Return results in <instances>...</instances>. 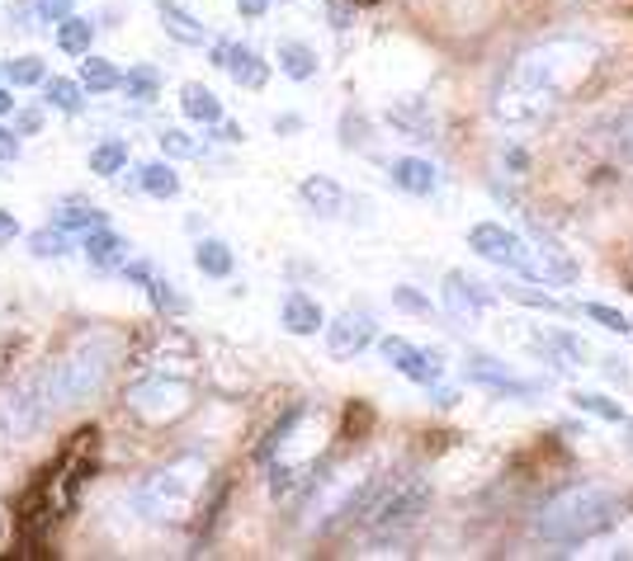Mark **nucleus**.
Here are the masks:
<instances>
[{
	"instance_id": "1",
	"label": "nucleus",
	"mask_w": 633,
	"mask_h": 561,
	"mask_svg": "<svg viewBox=\"0 0 633 561\" xmlns=\"http://www.w3.org/2000/svg\"><path fill=\"white\" fill-rule=\"evenodd\" d=\"M601 67V43L591 33H548L516 52V62L491 95V118L501 128H534L558 114Z\"/></svg>"
},
{
	"instance_id": "2",
	"label": "nucleus",
	"mask_w": 633,
	"mask_h": 561,
	"mask_svg": "<svg viewBox=\"0 0 633 561\" xmlns=\"http://www.w3.org/2000/svg\"><path fill=\"white\" fill-rule=\"evenodd\" d=\"M118 364V345L105 331H81L67 339L62 350L48 358L43 377H38V396L48 401V411L57 406H86L109 387V373Z\"/></svg>"
},
{
	"instance_id": "3",
	"label": "nucleus",
	"mask_w": 633,
	"mask_h": 561,
	"mask_svg": "<svg viewBox=\"0 0 633 561\" xmlns=\"http://www.w3.org/2000/svg\"><path fill=\"white\" fill-rule=\"evenodd\" d=\"M620 495L605 491V486H567L548 500V505L539 510V519H534V533L544 538V543L553 548H582L591 543V538H601L620 524Z\"/></svg>"
},
{
	"instance_id": "4",
	"label": "nucleus",
	"mask_w": 633,
	"mask_h": 561,
	"mask_svg": "<svg viewBox=\"0 0 633 561\" xmlns=\"http://www.w3.org/2000/svg\"><path fill=\"white\" fill-rule=\"evenodd\" d=\"M204 486H208V463L194 453H181L171 463L152 468L147 476H137V486L128 491V505L147 524H185L194 505H199Z\"/></svg>"
},
{
	"instance_id": "5",
	"label": "nucleus",
	"mask_w": 633,
	"mask_h": 561,
	"mask_svg": "<svg viewBox=\"0 0 633 561\" xmlns=\"http://www.w3.org/2000/svg\"><path fill=\"white\" fill-rule=\"evenodd\" d=\"M430 510V481L421 472H383V486L364 514V548H398L417 533L421 514Z\"/></svg>"
},
{
	"instance_id": "6",
	"label": "nucleus",
	"mask_w": 633,
	"mask_h": 561,
	"mask_svg": "<svg viewBox=\"0 0 633 561\" xmlns=\"http://www.w3.org/2000/svg\"><path fill=\"white\" fill-rule=\"evenodd\" d=\"M128 415L143 420L147 430H166L194 411V383L181 373H147L128 387Z\"/></svg>"
},
{
	"instance_id": "7",
	"label": "nucleus",
	"mask_w": 633,
	"mask_h": 561,
	"mask_svg": "<svg viewBox=\"0 0 633 561\" xmlns=\"http://www.w3.org/2000/svg\"><path fill=\"white\" fill-rule=\"evenodd\" d=\"M95 468H100V430H76L71 444L57 453V463H48L52 472V505H57V519L76 510V500H81L86 481L95 476Z\"/></svg>"
},
{
	"instance_id": "8",
	"label": "nucleus",
	"mask_w": 633,
	"mask_h": 561,
	"mask_svg": "<svg viewBox=\"0 0 633 561\" xmlns=\"http://www.w3.org/2000/svg\"><path fill=\"white\" fill-rule=\"evenodd\" d=\"M468 250L483 255L487 265H497V269H506V274L525 278V284H544L539 259H534V250L525 246V236L510 232L506 223H473V227H468Z\"/></svg>"
},
{
	"instance_id": "9",
	"label": "nucleus",
	"mask_w": 633,
	"mask_h": 561,
	"mask_svg": "<svg viewBox=\"0 0 633 561\" xmlns=\"http://www.w3.org/2000/svg\"><path fill=\"white\" fill-rule=\"evenodd\" d=\"M464 377L473 387H487V392H497V396H516V401H529L534 392V383H525V377H516L510 373L501 358H491V354H483V350H468V358H464Z\"/></svg>"
},
{
	"instance_id": "10",
	"label": "nucleus",
	"mask_w": 633,
	"mask_h": 561,
	"mask_svg": "<svg viewBox=\"0 0 633 561\" xmlns=\"http://www.w3.org/2000/svg\"><path fill=\"white\" fill-rule=\"evenodd\" d=\"M383 124L398 137H407V142H435V132H440V118H435L430 99L421 95H398L383 109Z\"/></svg>"
},
{
	"instance_id": "11",
	"label": "nucleus",
	"mask_w": 633,
	"mask_h": 561,
	"mask_svg": "<svg viewBox=\"0 0 633 561\" xmlns=\"http://www.w3.org/2000/svg\"><path fill=\"white\" fill-rule=\"evenodd\" d=\"M379 354H383L402 377H411V383H421V387L440 383V354L411 345L407 335H383V339H379Z\"/></svg>"
},
{
	"instance_id": "12",
	"label": "nucleus",
	"mask_w": 633,
	"mask_h": 561,
	"mask_svg": "<svg viewBox=\"0 0 633 561\" xmlns=\"http://www.w3.org/2000/svg\"><path fill=\"white\" fill-rule=\"evenodd\" d=\"M373 339H379V331H373V316L369 312H341L335 321H327V350H331V358L364 354Z\"/></svg>"
},
{
	"instance_id": "13",
	"label": "nucleus",
	"mask_w": 633,
	"mask_h": 561,
	"mask_svg": "<svg viewBox=\"0 0 633 561\" xmlns=\"http://www.w3.org/2000/svg\"><path fill=\"white\" fill-rule=\"evenodd\" d=\"M440 297L445 307L459 316V321H478L497 297L487 293V284H478V278H468L464 269H445V284H440Z\"/></svg>"
},
{
	"instance_id": "14",
	"label": "nucleus",
	"mask_w": 633,
	"mask_h": 561,
	"mask_svg": "<svg viewBox=\"0 0 633 561\" xmlns=\"http://www.w3.org/2000/svg\"><path fill=\"white\" fill-rule=\"evenodd\" d=\"M529 350L544 358V364L553 368V373H567V368H577V364H586L591 358V350H586V339L582 335H572V331H539V335H529Z\"/></svg>"
},
{
	"instance_id": "15",
	"label": "nucleus",
	"mask_w": 633,
	"mask_h": 561,
	"mask_svg": "<svg viewBox=\"0 0 633 561\" xmlns=\"http://www.w3.org/2000/svg\"><path fill=\"white\" fill-rule=\"evenodd\" d=\"M81 255L95 269H124L133 259V246H128V236H118L114 227H95L81 236Z\"/></svg>"
},
{
	"instance_id": "16",
	"label": "nucleus",
	"mask_w": 633,
	"mask_h": 561,
	"mask_svg": "<svg viewBox=\"0 0 633 561\" xmlns=\"http://www.w3.org/2000/svg\"><path fill=\"white\" fill-rule=\"evenodd\" d=\"M156 19H162L166 38H175L181 48H204L208 43V24L204 19H194L181 0H156Z\"/></svg>"
},
{
	"instance_id": "17",
	"label": "nucleus",
	"mask_w": 633,
	"mask_h": 561,
	"mask_svg": "<svg viewBox=\"0 0 633 561\" xmlns=\"http://www.w3.org/2000/svg\"><path fill=\"white\" fill-rule=\"evenodd\" d=\"M388 179H392V189H402L411 198H426V194L440 189V170H435L430 160H421V156H398L388 166Z\"/></svg>"
},
{
	"instance_id": "18",
	"label": "nucleus",
	"mask_w": 633,
	"mask_h": 561,
	"mask_svg": "<svg viewBox=\"0 0 633 561\" xmlns=\"http://www.w3.org/2000/svg\"><path fill=\"white\" fill-rule=\"evenodd\" d=\"M280 326L289 335H316V331H327V312H322L316 297L293 288V293H284V303H280Z\"/></svg>"
},
{
	"instance_id": "19",
	"label": "nucleus",
	"mask_w": 633,
	"mask_h": 561,
	"mask_svg": "<svg viewBox=\"0 0 633 561\" xmlns=\"http://www.w3.org/2000/svg\"><path fill=\"white\" fill-rule=\"evenodd\" d=\"M223 71H227L242 90H265V80H270V62H265V57L255 52V48H246V43H227Z\"/></svg>"
},
{
	"instance_id": "20",
	"label": "nucleus",
	"mask_w": 633,
	"mask_h": 561,
	"mask_svg": "<svg viewBox=\"0 0 633 561\" xmlns=\"http://www.w3.org/2000/svg\"><path fill=\"white\" fill-rule=\"evenodd\" d=\"M299 198L316 213V217H341L345 213V189L335 185L331 175H308L299 185Z\"/></svg>"
},
{
	"instance_id": "21",
	"label": "nucleus",
	"mask_w": 633,
	"mask_h": 561,
	"mask_svg": "<svg viewBox=\"0 0 633 561\" xmlns=\"http://www.w3.org/2000/svg\"><path fill=\"white\" fill-rule=\"evenodd\" d=\"M181 114L189 118V124H204V128H217L223 124V99H217L208 86H199V80H189V86L181 90Z\"/></svg>"
},
{
	"instance_id": "22",
	"label": "nucleus",
	"mask_w": 633,
	"mask_h": 561,
	"mask_svg": "<svg viewBox=\"0 0 633 561\" xmlns=\"http://www.w3.org/2000/svg\"><path fill=\"white\" fill-rule=\"evenodd\" d=\"M274 62H280V71L289 76V80H316V71H322V62H316V48H308V43H299V38H284L280 48H274Z\"/></svg>"
},
{
	"instance_id": "23",
	"label": "nucleus",
	"mask_w": 633,
	"mask_h": 561,
	"mask_svg": "<svg viewBox=\"0 0 633 561\" xmlns=\"http://www.w3.org/2000/svg\"><path fill=\"white\" fill-rule=\"evenodd\" d=\"M194 269H199L204 278H232V269H236V255H232L227 240L204 236L199 246H194Z\"/></svg>"
},
{
	"instance_id": "24",
	"label": "nucleus",
	"mask_w": 633,
	"mask_h": 561,
	"mask_svg": "<svg viewBox=\"0 0 633 561\" xmlns=\"http://www.w3.org/2000/svg\"><path fill=\"white\" fill-rule=\"evenodd\" d=\"M86 86H81V80H71V76H48L43 80V99H48V105L57 109V114H81L86 109Z\"/></svg>"
},
{
	"instance_id": "25",
	"label": "nucleus",
	"mask_w": 633,
	"mask_h": 561,
	"mask_svg": "<svg viewBox=\"0 0 633 561\" xmlns=\"http://www.w3.org/2000/svg\"><path fill=\"white\" fill-rule=\"evenodd\" d=\"M52 227H62V232H95V227H109V213L105 208H95V204H62V208H52Z\"/></svg>"
},
{
	"instance_id": "26",
	"label": "nucleus",
	"mask_w": 633,
	"mask_h": 561,
	"mask_svg": "<svg viewBox=\"0 0 633 561\" xmlns=\"http://www.w3.org/2000/svg\"><path fill=\"white\" fill-rule=\"evenodd\" d=\"M81 86L90 90V95H114L118 86H124V71H118L109 57H95V52H86V62H81Z\"/></svg>"
},
{
	"instance_id": "27",
	"label": "nucleus",
	"mask_w": 633,
	"mask_h": 561,
	"mask_svg": "<svg viewBox=\"0 0 633 561\" xmlns=\"http://www.w3.org/2000/svg\"><path fill=\"white\" fill-rule=\"evenodd\" d=\"M137 189L152 194V198H175L181 194V175H175V166L162 156V160H152V166L137 170Z\"/></svg>"
},
{
	"instance_id": "28",
	"label": "nucleus",
	"mask_w": 633,
	"mask_h": 561,
	"mask_svg": "<svg viewBox=\"0 0 633 561\" xmlns=\"http://www.w3.org/2000/svg\"><path fill=\"white\" fill-rule=\"evenodd\" d=\"M124 170H128V142H124V137H105L100 147H90V175L114 179Z\"/></svg>"
},
{
	"instance_id": "29",
	"label": "nucleus",
	"mask_w": 633,
	"mask_h": 561,
	"mask_svg": "<svg viewBox=\"0 0 633 561\" xmlns=\"http://www.w3.org/2000/svg\"><path fill=\"white\" fill-rule=\"evenodd\" d=\"M95 43V24L86 14H67L62 24H57V48H62L67 57H86Z\"/></svg>"
},
{
	"instance_id": "30",
	"label": "nucleus",
	"mask_w": 633,
	"mask_h": 561,
	"mask_svg": "<svg viewBox=\"0 0 633 561\" xmlns=\"http://www.w3.org/2000/svg\"><path fill=\"white\" fill-rule=\"evenodd\" d=\"M572 401V406H577V411H586V415H596V420H605V425H629V411L620 406V401H610L605 392H572L567 396Z\"/></svg>"
},
{
	"instance_id": "31",
	"label": "nucleus",
	"mask_w": 633,
	"mask_h": 561,
	"mask_svg": "<svg viewBox=\"0 0 633 561\" xmlns=\"http://www.w3.org/2000/svg\"><path fill=\"white\" fill-rule=\"evenodd\" d=\"M0 71H6V86H14V90H29V86H43V80H48V62H43V57H33V52L10 57Z\"/></svg>"
},
{
	"instance_id": "32",
	"label": "nucleus",
	"mask_w": 633,
	"mask_h": 561,
	"mask_svg": "<svg viewBox=\"0 0 633 561\" xmlns=\"http://www.w3.org/2000/svg\"><path fill=\"white\" fill-rule=\"evenodd\" d=\"M147 297H152V307L162 312V316H185V312H189V297L175 288L171 278H162V274L147 278Z\"/></svg>"
},
{
	"instance_id": "33",
	"label": "nucleus",
	"mask_w": 633,
	"mask_h": 561,
	"mask_svg": "<svg viewBox=\"0 0 633 561\" xmlns=\"http://www.w3.org/2000/svg\"><path fill=\"white\" fill-rule=\"evenodd\" d=\"M29 255H38V259H62V255H71V232H62V227H38L33 236H29Z\"/></svg>"
},
{
	"instance_id": "34",
	"label": "nucleus",
	"mask_w": 633,
	"mask_h": 561,
	"mask_svg": "<svg viewBox=\"0 0 633 561\" xmlns=\"http://www.w3.org/2000/svg\"><path fill=\"white\" fill-rule=\"evenodd\" d=\"M118 90H124L128 99H137V105H152V99L162 95V71H156V67H133Z\"/></svg>"
},
{
	"instance_id": "35",
	"label": "nucleus",
	"mask_w": 633,
	"mask_h": 561,
	"mask_svg": "<svg viewBox=\"0 0 633 561\" xmlns=\"http://www.w3.org/2000/svg\"><path fill=\"white\" fill-rule=\"evenodd\" d=\"M501 297H510V303H525V307H539V312H577V307H567V303H558L553 293H544V288H529V284H506L501 288Z\"/></svg>"
},
{
	"instance_id": "36",
	"label": "nucleus",
	"mask_w": 633,
	"mask_h": 561,
	"mask_svg": "<svg viewBox=\"0 0 633 561\" xmlns=\"http://www.w3.org/2000/svg\"><path fill=\"white\" fill-rule=\"evenodd\" d=\"M162 156L166 160H194V156H204V147H199V137H189L185 128H162Z\"/></svg>"
},
{
	"instance_id": "37",
	"label": "nucleus",
	"mask_w": 633,
	"mask_h": 561,
	"mask_svg": "<svg viewBox=\"0 0 633 561\" xmlns=\"http://www.w3.org/2000/svg\"><path fill=\"white\" fill-rule=\"evenodd\" d=\"M586 321H596L601 331H615V335H633V321L624 316V312H615V307H605V303H582L577 307Z\"/></svg>"
},
{
	"instance_id": "38",
	"label": "nucleus",
	"mask_w": 633,
	"mask_h": 561,
	"mask_svg": "<svg viewBox=\"0 0 633 561\" xmlns=\"http://www.w3.org/2000/svg\"><path fill=\"white\" fill-rule=\"evenodd\" d=\"M341 147L345 151H354V147H369V124H364V114H354V109H345L341 114Z\"/></svg>"
},
{
	"instance_id": "39",
	"label": "nucleus",
	"mask_w": 633,
	"mask_h": 561,
	"mask_svg": "<svg viewBox=\"0 0 633 561\" xmlns=\"http://www.w3.org/2000/svg\"><path fill=\"white\" fill-rule=\"evenodd\" d=\"M392 307H398V312H411V316H430V312H435V307H430V297L417 293L411 284H398V288H392Z\"/></svg>"
},
{
	"instance_id": "40",
	"label": "nucleus",
	"mask_w": 633,
	"mask_h": 561,
	"mask_svg": "<svg viewBox=\"0 0 633 561\" xmlns=\"http://www.w3.org/2000/svg\"><path fill=\"white\" fill-rule=\"evenodd\" d=\"M33 10L43 24H62L67 14H76V0H33Z\"/></svg>"
},
{
	"instance_id": "41",
	"label": "nucleus",
	"mask_w": 633,
	"mask_h": 561,
	"mask_svg": "<svg viewBox=\"0 0 633 561\" xmlns=\"http://www.w3.org/2000/svg\"><path fill=\"white\" fill-rule=\"evenodd\" d=\"M327 19L335 33H345V29H354V6L350 0H327Z\"/></svg>"
},
{
	"instance_id": "42",
	"label": "nucleus",
	"mask_w": 633,
	"mask_h": 561,
	"mask_svg": "<svg viewBox=\"0 0 633 561\" xmlns=\"http://www.w3.org/2000/svg\"><path fill=\"white\" fill-rule=\"evenodd\" d=\"M38 128H43V114H38V109H19L14 114V132L19 137H33Z\"/></svg>"
},
{
	"instance_id": "43",
	"label": "nucleus",
	"mask_w": 633,
	"mask_h": 561,
	"mask_svg": "<svg viewBox=\"0 0 633 561\" xmlns=\"http://www.w3.org/2000/svg\"><path fill=\"white\" fill-rule=\"evenodd\" d=\"M10 160H19V132L0 128V166H10Z\"/></svg>"
},
{
	"instance_id": "44",
	"label": "nucleus",
	"mask_w": 633,
	"mask_h": 561,
	"mask_svg": "<svg viewBox=\"0 0 633 561\" xmlns=\"http://www.w3.org/2000/svg\"><path fill=\"white\" fill-rule=\"evenodd\" d=\"M615 147H620V156H629V160H633V109L624 114V124L615 128Z\"/></svg>"
},
{
	"instance_id": "45",
	"label": "nucleus",
	"mask_w": 633,
	"mask_h": 561,
	"mask_svg": "<svg viewBox=\"0 0 633 561\" xmlns=\"http://www.w3.org/2000/svg\"><path fill=\"white\" fill-rule=\"evenodd\" d=\"M19 232H25V227H19V217L10 208H0V246H14Z\"/></svg>"
},
{
	"instance_id": "46",
	"label": "nucleus",
	"mask_w": 633,
	"mask_h": 561,
	"mask_svg": "<svg viewBox=\"0 0 633 561\" xmlns=\"http://www.w3.org/2000/svg\"><path fill=\"white\" fill-rule=\"evenodd\" d=\"M124 278H128V284H137V288H147L152 265H143V259H128V265H124Z\"/></svg>"
},
{
	"instance_id": "47",
	"label": "nucleus",
	"mask_w": 633,
	"mask_h": 561,
	"mask_svg": "<svg viewBox=\"0 0 633 561\" xmlns=\"http://www.w3.org/2000/svg\"><path fill=\"white\" fill-rule=\"evenodd\" d=\"M217 142H227V147L246 142V128L242 124H227V118H223V124H217Z\"/></svg>"
},
{
	"instance_id": "48",
	"label": "nucleus",
	"mask_w": 633,
	"mask_h": 561,
	"mask_svg": "<svg viewBox=\"0 0 633 561\" xmlns=\"http://www.w3.org/2000/svg\"><path fill=\"white\" fill-rule=\"evenodd\" d=\"M29 14H38V10H33V6H10V10H6V24H10V29H33Z\"/></svg>"
},
{
	"instance_id": "49",
	"label": "nucleus",
	"mask_w": 633,
	"mask_h": 561,
	"mask_svg": "<svg viewBox=\"0 0 633 561\" xmlns=\"http://www.w3.org/2000/svg\"><path fill=\"white\" fill-rule=\"evenodd\" d=\"M236 10H242V19H261L270 10V0H236Z\"/></svg>"
},
{
	"instance_id": "50",
	"label": "nucleus",
	"mask_w": 633,
	"mask_h": 561,
	"mask_svg": "<svg viewBox=\"0 0 633 561\" xmlns=\"http://www.w3.org/2000/svg\"><path fill=\"white\" fill-rule=\"evenodd\" d=\"M601 368H605V377H615V383H629V368L620 358H601Z\"/></svg>"
},
{
	"instance_id": "51",
	"label": "nucleus",
	"mask_w": 633,
	"mask_h": 561,
	"mask_svg": "<svg viewBox=\"0 0 633 561\" xmlns=\"http://www.w3.org/2000/svg\"><path fill=\"white\" fill-rule=\"evenodd\" d=\"M299 128H303L299 114H280V118H274V132H299Z\"/></svg>"
},
{
	"instance_id": "52",
	"label": "nucleus",
	"mask_w": 633,
	"mask_h": 561,
	"mask_svg": "<svg viewBox=\"0 0 633 561\" xmlns=\"http://www.w3.org/2000/svg\"><path fill=\"white\" fill-rule=\"evenodd\" d=\"M14 114V86H0V118Z\"/></svg>"
},
{
	"instance_id": "53",
	"label": "nucleus",
	"mask_w": 633,
	"mask_h": 561,
	"mask_svg": "<svg viewBox=\"0 0 633 561\" xmlns=\"http://www.w3.org/2000/svg\"><path fill=\"white\" fill-rule=\"evenodd\" d=\"M208 57H213V67H223V62H227V38H217Z\"/></svg>"
}]
</instances>
